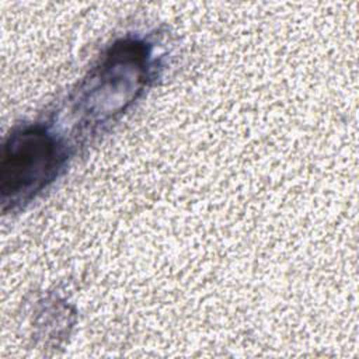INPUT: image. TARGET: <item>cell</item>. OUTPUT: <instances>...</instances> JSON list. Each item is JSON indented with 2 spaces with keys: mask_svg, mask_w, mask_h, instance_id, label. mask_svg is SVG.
Masks as SVG:
<instances>
[{
  "mask_svg": "<svg viewBox=\"0 0 359 359\" xmlns=\"http://www.w3.org/2000/svg\"><path fill=\"white\" fill-rule=\"evenodd\" d=\"M63 147L42 126H28L13 133L3 150L1 201L7 205L28 202L55 180L65 163Z\"/></svg>",
  "mask_w": 359,
  "mask_h": 359,
  "instance_id": "1",
  "label": "cell"
}]
</instances>
